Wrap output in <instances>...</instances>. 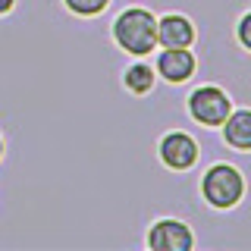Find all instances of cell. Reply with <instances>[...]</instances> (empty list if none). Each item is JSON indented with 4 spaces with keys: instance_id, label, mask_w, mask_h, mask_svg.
Returning <instances> with one entry per match:
<instances>
[{
    "instance_id": "8992f818",
    "label": "cell",
    "mask_w": 251,
    "mask_h": 251,
    "mask_svg": "<svg viewBox=\"0 0 251 251\" xmlns=\"http://www.w3.org/2000/svg\"><path fill=\"white\" fill-rule=\"evenodd\" d=\"M154 73L160 78H167V82H173V85L185 82V78L195 75V53L188 47H163L157 53Z\"/></svg>"
},
{
    "instance_id": "277c9868",
    "label": "cell",
    "mask_w": 251,
    "mask_h": 251,
    "mask_svg": "<svg viewBox=\"0 0 251 251\" xmlns=\"http://www.w3.org/2000/svg\"><path fill=\"white\" fill-rule=\"evenodd\" d=\"M148 245L154 251H188L195 245V235L182 220H157L148 232Z\"/></svg>"
},
{
    "instance_id": "7a4b0ae2",
    "label": "cell",
    "mask_w": 251,
    "mask_h": 251,
    "mask_svg": "<svg viewBox=\"0 0 251 251\" xmlns=\"http://www.w3.org/2000/svg\"><path fill=\"white\" fill-rule=\"evenodd\" d=\"M201 195L210 207L229 210L242 201V195H245V179H242V173L235 167H229V163H214L201 179Z\"/></svg>"
},
{
    "instance_id": "3957f363",
    "label": "cell",
    "mask_w": 251,
    "mask_h": 251,
    "mask_svg": "<svg viewBox=\"0 0 251 251\" xmlns=\"http://www.w3.org/2000/svg\"><path fill=\"white\" fill-rule=\"evenodd\" d=\"M229 110H232L229 94L223 88H217V85H201V88H195L188 94V113L201 126H223Z\"/></svg>"
},
{
    "instance_id": "30bf717a",
    "label": "cell",
    "mask_w": 251,
    "mask_h": 251,
    "mask_svg": "<svg viewBox=\"0 0 251 251\" xmlns=\"http://www.w3.org/2000/svg\"><path fill=\"white\" fill-rule=\"evenodd\" d=\"M66 3V10H73L75 16H98L107 10L110 0H63Z\"/></svg>"
},
{
    "instance_id": "ba28073f",
    "label": "cell",
    "mask_w": 251,
    "mask_h": 251,
    "mask_svg": "<svg viewBox=\"0 0 251 251\" xmlns=\"http://www.w3.org/2000/svg\"><path fill=\"white\" fill-rule=\"evenodd\" d=\"M223 138L226 145L235 151H251V110H229V116L223 120Z\"/></svg>"
},
{
    "instance_id": "52a82bcc",
    "label": "cell",
    "mask_w": 251,
    "mask_h": 251,
    "mask_svg": "<svg viewBox=\"0 0 251 251\" xmlns=\"http://www.w3.org/2000/svg\"><path fill=\"white\" fill-rule=\"evenodd\" d=\"M195 41V25L179 13H170L157 19V44L160 47H192Z\"/></svg>"
},
{
    "instance_id": "9c48e42d",
    "label": "cell",
    "mask_w": 251,
    "mask_h": 251,
    "mask_svg": "<svg viewBox=\"0 0 251 251\" xmlns=\"http://www.w3.org/2000/svg\"><path fill=\"white\" fill-rule=\"evenodd\" d=\"M123 82H126V88L132 94H148L154 88V73H151V66H145V63H135V66L126 69Z\"/></svg>"
},
{
    "instance_id": "4fadbf2b",
    "label": "cell",
    "mask_w": 251,
    "mask_h": 251,
    "mask_svg": "<svg viewBox=\"0 0 251 251\" xmlns=\"http://www.w3.org/2000/svg\"><path fill=\"white\" fill-rule=\"evenodd\" d=\"M0 157H3V138H0Z\"/></svg>"
},
{
    "instance_id": "7c38bea8",
    "label": "cell",
    "mask_w": 251,
    "mask_h": 251,
    "mask_svg": "<svg viewBox=\"0 0 251 251\" xmlns=\"http://www.w3.org/2000/svg\"><path fill=\"white\" fill-rule=\"evenodd\" d=\"M13 3H16V0H0V16L10 13V10H13Z\"/></svg>"
},
{
    "instance_id": "5b68a950",
    "label": "cell",
    "mask_w": 251,
    "mask_h": 251,
    "mask_svg": "<svg viewBox=\"0 0 251 251\" xmlns=\"http://www.w3.org/2000/svg\"><path fill=\"white\" fill-rule=\"evenodd\" d=\"M160 160L167 163L170 170H188L198 160V141H195L188 132H167L160 138Z\"/></svg>"
},
{
    "instance_id": "8fae6325",
    "label": "cell",
    "mask_w": 251,
    "mask_h": 251,
    "mask_svg": "<svg viewBox=\"0 0 251 251\" xmlns=\"http://www.w3.org/2000/svg\"><path fill=\"white\" fill-rule=\"evenodd\" d=\"M235 38H239V44L245 47V50H251V13H245L239 19V28H235Z\"/></svg>"
},
{
    "instance_id": "6da1fadb",
    "label": "cell",
    "mask_w": 251,
    "mask_h": 251,
    "mask_svg": "<svg viewBox=\"0 0 251 251\" xmlns=\"http://www.w3.org/2000/svg\"><path fill=\"white\" fill-rule=\"evenodd\" d=\"M113 38L132 57H145L157 47V19L145 6H129L116 16L113 22Z\"/></svg>"
}]
</instances>
